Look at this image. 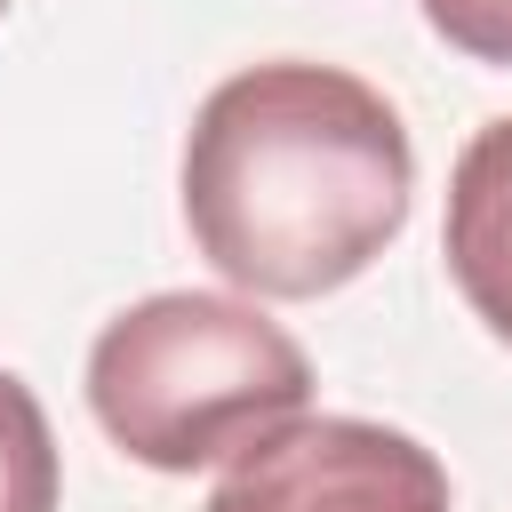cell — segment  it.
<instances>
[{
    "label": "cell",
    "instance_id": "1",
    "mask_svg": "<svg viewBox=\"0 0 512 512\" xmlns=\"http://www.w3.org/2000/svg\"><path fill=\"white\" fill-rule=\"evenodd\" d=\"M416 144L384 88L344 64L272 56L216 80L184 136L192 248L248 296H328L408 224Z\"/></svg>",
    "mask_w": 512,
    "mask_h": 512
},
{
    "label": "cell",
    "instance_id": "6",
    "mask_svg": "<svg viewBox=\"0 0 512 512\" xmlns=\"http://www.w3.org/2000/svg\"><path fill=\"white\" fill-rule=\"evenodd\" d=\"M424 24L472 56V64H512V0H416Z\"/></svg>",
    "mask_w": 512,
    "mask_h": 512
},
{
    "label": "cell",
    "instance_id": "5",
    "mask_svg": "<svg viewBox=\"0 0 512 512\" xmlns=\"http://www.w3.org/2000/svg\"><path fill=\"white\" fill-rule=\"evenodd\" d=\"M56 496H64V464L48 408L32 400L24 376L0 368V512H56Z\"/></svg>",
    "mask_w": 512,
    "mask_h": 512
},
{
    "label": "cell",
    "instance_id": "7",
    "mask_svg": "<svg viewBox=\"0 0 512 512\" xmlns=\"http://www.w3.org/2000/svg\"><path fill=\"white\" fill-rule=\"evenodd\" d=\"M0 16H8V0H0Z\"/></svg>",
    "mask_w": 512,
    "mask_h": 512
},
{
    "label": "cell",
    "instance_id": "4",
    "mask_svg": "<svg viewBox=\"0 0 512 512\" xmlns=\"http://www.w3.org/2000/svg\"><path fill=\"white\" fill-rule=\"evenodd\" d=\"M448 280L488 320L496 344H512V112L472 128V144L448 168Z\"/></svg>",
    "mask_w": 512,
    "mask_h": 512
},
{
    "label": "cell",
    "instance_id": "3",
    "mask_svg": "<svg viewBox=\"0 0 512 512\" xmlns=\"http://www.w3.org/2000/svg\"><path fill=\"white\" fill-rule=\"evenodd\" d=\"M200 512H456L424 440L368 416H288L224 464Z\"/></svg>",
    "mask_w": 512,
    "mask_h": 512
},
{
    "label": "cell",
    "instance_id": "2",
    "mask_svg": "<svg viewBox=\"0 0 512 512\" xmlns=\"http://www.w3.org/2000/svg\"><path fill=\"white\" fill-rule=\"evenodd\" d=\"M88 408L136 464L208 472L312 408V360L256 296L160 288L88 344Z\"/></svg>",
    "mask_w": 512,
    "mask_h": 512
}]
</instances>
